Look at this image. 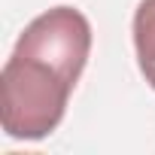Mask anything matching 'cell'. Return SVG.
Wrapping results in <instances>:
<instances>
[{
  "instance_id": "1",
  "label": "cell",
  "mask_w": 155,
  "mask_h": 155,
  "mask_svg": "<svg viewBox=\"0 0 155 155\" xmlns=\"http://www.w3.org/2000/svg\"><path fill=\"white\" fill-rule=\"evenodd\" d=\"M73 79L49 64L46 58L15 52L0 73V122L12 140H43L49 137L64 113L73 91Z\"/></svg>"
},
{
  "instance_id": "2",
  "label": "cell",
  "mask_w": 155,
  "mask_h": 155,
  "mask_svg": "<svg viewBox=\"0 0 155 155\" xmlns=\"http://www.w3.org/2000/svg\"><path fill=\"white\" fill-rule=\"evenodd\" d=\"M15 52H28L46 58L58 70H64L73 82H79L91 52V25L73 6H55L37 15L18 37Z\"/></svg>"
},
{
  "instance_id": "3",
  "label": "cell",
  "mask_w": 155,
  "mask_h": 155,
  "mask_svg": "<svg viewBox=\"0 0 155 155\" xmlns=\"http://www.w3.org/2000/svg\"><path fill=\"white\" fill-rule=\"evenodd\" d=\"M131 31H134V49H137L140 73L155 88V0H140Z\"/></svg>"
}]
</instances>
